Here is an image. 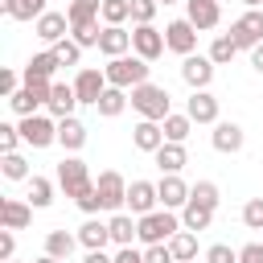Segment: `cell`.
Returning <instances> with one entry per match:
<instances>
[{"label":"cell","instance_id":"1","mask_svg":"<svg viewBox=\"0 0 263 263\" xmlns=\"http://www.w3.org/2000/svg\"><path fill=\"white\" fill-rule=\"evenodd\" d=\"M148 70H152V66H148L140 53H132V58L123 53V58H111V62L103 66L107 82H111V86H123V90H127V86H140V82H148Z\"/></svg>","mask_w":263,"mask_h":263},{"label":"cell","instance_id":"2","mask_svg":"<svg viewBox=\"0 0 263 263\" xmlns=\"http://www.w3.org/2000/svg\"><path fill=\"white\" fill-rule=\"evenodd\" d=\"M132 107L140 111V119H164L173 107H168V90L164 86H156V82H140V86H132Z\"/></svg>","mask_w":263,"mask_h":263},{"label":"cell","instance_id":"3","mask_svg":"<svg viewBox=\"0 0 263 263\" xmlns=\"http://www.w3.org/2000/svg\"><path fill=\"white\" fill-rule=\"evenodd\" d=\"M177 230H181V218H177L173 210H164V205L140 218V242H144V247H152V242H168Z\"/></svg>","mask_w":263,"mask_h":263},{"label":"cell","instance_id":"4","mask_svg":"<svg viewBox=\"0 0 263 263\" xmlns=\"http://www.w3.org/2000/svg\"><path fill=\"white\" fill-rule=\"evenodd\" d=\"M58 185H62V193L66 197H82L86 189H95V181H90V168L78 160V156H66L62 164H58Z\"/></svg>","mask_w":263,"mask_h":263},{"label":"cell","instance_id":"5","mask_svg":"<svg viewBox=\"0 0 263 263\" xmlns=\"http://www.w3.org/2000/svg\"><path fill=\"white\" fill-rule=\"evenodd\" d=\"M95 193H99V201H103V210H111V214H119V210L127 205V181H123V173H115V168H107V173H99V181H95Z\"/></svg>","mask_w":263,"mask_h":263},{"label":"cell","instance_id":"6","mask_svg":"<svg viewBox=\"0 0 263 263\" xmlns=\"http://www.w3.org/2000/svg\"><path fill=\"white\" fill-rule=\"evenodd\" d=\"M164 45H168L173 53L189 58V53L197 49V25H193L189 16H177V21H168V25H164Z\"/></svg>","mask_w":263,"mask_h":263},{"label":"cell","instance_id":"7","mask_svg":"<svg viewBox=\"0 0 263 263\" xmlns=\"http://www.w3.org/2000/svg\"><path fill=\"white\" fill-rule=\"evenodd\" d=\"M49 90H53V82H25L12 99H8V107L25 119V115H37V107H45L49 103Z\"/></svg>","mask_w":263,"mask_h":263},{"label":"cell","instance_id":"8","mask_svg":"<svg viewBox=\"0 0 263 263\" xmlns=\"http://www.w3.org/2000/svg\"><path fill=\"white\" fill-rule=\"evenodd\" d=\"M230 37L238 49H255L263 41V8H247L234 25H230Z\"/></svg>","mask_w":263,"mask_h":263},{"label":"cell","instance_id":"9","mask_svg":"<svg viewBox=\"0 0 263 263\" xmlns=\"http://www.w3.org/2000/svg\"><path fill=\"white\" fill-rule=\"evenodd\" d=\"M164 49H168V45H164V33H160L156 25H136V29H132V53H140L144 62H156Z\"/></svg>","mask_w":263,"mask_h":263},{"label":"cell","instance_id":"10","mask_svg":"<svg viewBox=\"0 0 263 263\" xmlns=\"http://www.w3.org/2000/svg\"><path fill=\"white\" fill-rule=\"evenodd\" d=\"M21 136H25L29 148H49L58 140V123L49 115H25L21 119Z\"/></svg>","mask_w":263,"mask_h":263},{"label":"cell","instance_id":"11","mask_svg":"<svg viewBox=\"0 0 263 263\" xmlns=\"http://www.w3.org/2000/svg\"><path fill=\"white\" fill-rule=\"evenodd\" d=\"M111 82H107V74L103 70H95V66H86V70H78V78H74V95H78V103H86V107H95L99 99H103V90H107Z\"/></svg>","mask_w":263,"mask_h":263},{"label":"cell","instance_id":"12","mask_svg":"<svg viewBox=\"0 0 263 263\" xmlns=\"http://www.w3.org/2000/svg\"><path fill=\"white\" fill-rule=\"evenodd\" d=\"M181 78L193 86V90H205L210 82H214V58L205 53H189V58H181Z\"/></svg>","mask_w":263,"mask_h":263},{"label":"cell","instance_id":"13","mask_svg":"<svg viewBox=\"0 0 263 263\" xmlns=\"http://www.w3.org/2000/svg\"><path fill=\"white\" fill-rule=\"evenodd\" d=\"M189 189H193V185H185V181H181V173H164V177H160V185H156V193H160V205H164V210H185V205H189Z\"/></svg>","mask_w":263,"mask_h":263},{"label":"cell","instance_id":"14","mask_svg":"<svg viewBox=\"0 0 263 263\" xmlns=\"http://www.w3.org/2000/svg\"><path fill=\"white\" fill-rule=\"evenodd\" d=\"M156 205H160V193H156L152 181H132V185H127V210H132L136 218L152 214Z\"/></svg>","mask_w":263,"mask_h":263},{"label":"cell","instance_id":"15","mask_svg":"<svg viewBox=\"0 0 263 263\" xmlns=\"http://www.w3.org/2000/svg\"><path fill=\"white\" fill-rule=\"evenodd\" d=\"M185 16L197 25V33L218 29V21H222V0H185Z\"/></svg>","mask_w":263,"mask_h":263},{"label":"cell","instance_id":"16","mask_svg":"<svg viewBox=\"0 0 263 263\" xmlns=\"http://www.w3.org/2000/svg\"><path fill=\"white\" fill-rule=\"evenodd\" d=\"M185 115H189L193 123H218V99H214L210 90H193L189 103H185Z\"/></svg>","mask_w":263,"mask_h":263},{"label":"cell","instance_id":"17","mask_svg":"<svg viewBox=\"0 0 263 263\" xmlns=\"http://www.w3.org/2000/svg\"><path fill=\"white\" fill-rule=\"evenodd\" d=\"M33 29H37V37H41V41L58 45V41H62V37L70 33V16H66V12H41Z\"/></svg>","mask_w":263,"mask_h":263},{"label":"cell","instance_id":"18","mask_svg":"<svg viewBox=\"0 0 263 263\" xmlns=\"http://www.w3.org/2000/svg\"><path fill=\"white\" fill-rule=\"evenodd\" d=\"M132 49V33L123 25H103V37H99V53L107 58H123Z\"/></svg>","mask_w":263,"mask_h":263},{"label":"cell","instance_id":"19","mask_svg":"<svg viewBox=\"0 0 263 263\" xmlns=\"http://www.w3.org/2000/svg\"><path fill=\"white\" fill-rule=\"evenodd\" d=\"M49 115L53 119H66V115H74V107H78V95H74V82H53V90H49Z\"/></svg>","mask_w":263,"mask_h":263},{"label":"cell","instance_id":"20","mask_svg":"<svg viewBox=\"0 0 263 263\" xmlns=\"http://www.w3.org/2000/svg\"><path fill=\"white\" fill-rule=\"evenodd\" d=\"M0 222H4L8 230H25V226L33 222V205L21 201V197H4V201H0Z\"/></svg>","mask_w":263,"mask_h":263},{"label":"cell","instance_id":"21","mask_svg":"<svg viewBox=\"0 0 263 263\" xmlns=\"http://www.w3.org/2000/svg\"><path fill=\"white\" fill-rule=\"evenodd\" d=\"M132 144H136L140 152H156V148L164 144V127H160L156 119H140V123L132 127Z\"/></svg>","mask_w":263,"mask_h":263},{"label":"cell","instance_id":"22","mask_svg":"<svg viewBox=\"0 0 263 263\" xmlns=\"http://www.w3.org/2000/svg\"><path fill=\"white\" fill-rule=\"evenodd\" d=\"M210 140H214V148H218V152H238L247 136H242V127H238L234 119H218V123H214V136H210Z\"/></svg>","mask_w":263,"mask_h":263},{"label":"cell","instance_id":"23","mask_svg":"<svg viewBox=\"0 0 263 263\" xmlns=\"http://www.w3.org/2000/svg\"><path fill=\"white\" fill-rule=\"evenodd\" d=\"M152 156H156V168H160V173H181V168L189 164L185 144H173V140H164V144H160Z\"/></svg>","mask_w":263,"mask_h":263},{"label":"cell","instance_id":"24","mask_svg":"<svg viewBox=\"0 0 263 263\" xmlns=\"http://www.w3.org/2000/svg\"><path fill=\"white\" fill-rule=\"evenodd\" d=\"M58 66H62V62H58V53H53V49L33 53V58H29V66H25V82H49Z\"/></svg>","mask_w":263,"mask_h":263},{"label":"cell","instance_id":"25","mask_svg":"<svg viewBox=\"0 0 263 263\" xmlns=\"http://www.w3.org/2000/svg\"><path fill=\"white\" fill-rule=\"evenodd\" d=\"M58 144H62L66 152H78V148L86 144V123H82V119H74V115L58 119Z\"/></svg>","mask_w":263,"mask_h":263},{"label":"cell","instance_id":"26","mask_svg":"<svg viewBox=\"0 0 263 263\" xmlns=\"http://www.w3.org/2000/svg\"><path fill=\"white\" fill-rule=\"evenodd\" d=\"M78 242H82L86 251H103V247L111 242V226L99 222V218H86V222L78 226Z\"/></svg>","mask_w":263,"mask_h":263},{"label":"cell","instance_id":"27","mask_svg":"<svg viewBox=\"0 0 263 263\" xmlns=\"http://www.w3.org/2000/svg\"><path fill=\"white\" fill-rule=\"evenodd\" d=\"M107 226H111V242H119V247H132L140 238V218L136 214H115Z\"/></svg>","mask_w":263,"mask_h":263},{"label":"cell","instance_id":"28","mask_svg":"<svg viewBox=\"0 0 263 263\" xmlns=\"http://www.w3.org/2000/svg\"><path fill=\"white\" fill-rule=\"evenodd\" d=\"M210 222H214V210H210V205H201V201H189V205L181 210V226H185V230H193V234L210 230Z\"/></svg>","mask_w":263,"mask_h":263},{"label":"cell","instance_id":"29","mask_svg":"<svg viewBox=\"0 0 263 263\" xmlns=\"http://www.w3.org/2000/svg\"><path fill=\"white\" fill-rule=\"evenodd\" d=\"M127 103H132V99H127V90H123V86H107V90H103V99L95 103V111H99L103 119H115Z\"/></svg>","mask_w":263,"mask_h":263},{"label":"cell","instance_id":"30","mask_svg":"<svg viewBox=\"0 0 263 263\" xmlns=\"http://www.w3.org/2000/svg\"><path fill=\"white\" fill-rule=\"evenodd\" d=\"M160 127H164V140L185 144V140H189V132H193V119H189L185 111H181V115H177V111H168V115L160 119Z\"/></svg>","mask_w":263,"mask_h":263},{"label":"cell","instance_id":"31","mask_svg":"<svg viewBox=\"0 0 263 263\" xmlns=\"http://www.w3.org/2000/svg\"><path fill=\"white\" fill-rule=\"evenodd\" d=\"M74 247H78V234H66V230H49L45 234V255H53L62 263L74 255Z\"/></svg>","mask_w":263,"mask_h":263},{"label":"cell","instance_id":"32","mask_svg":"<svg viewBox=\"0 0 263 263\" xmlns=\"http://www.w3.org/2000/svg\"><path fill=\"white\" fill-rule=\"evenodd\" d=\"M168 251H173V259H177V263H189V259H197V234L181 226V230L168 238Z\"/></svg>","mask_w":263,"mask_h":263},{"label":"cell","instance_id":"33","mask_svg":"<svg viewBox=\"0 0 263 263\" xmlns=\"http://www.w3.org/2000/svg\"><path fill=\"white\" fill-rule=\"evenodd\" d=\"M29 205H33V210L53 205V181H49V177H29Z\"/></svg>","mask_w":263,"mask_h":263},{"label":"cell","instance_id":"34","mask_svg":"<svg viewBox=\"0 0 263 263\" xmlns=\"http://www.w3.org/2000/svg\"><path fill=\"white\" fill-rule=\"evenodd\" d=\"M99 12H103V0H70V8H66L70 25H86V21H99Z\"/></svg>","mask_w":263,"mask_h":263},{"label":"cell","instance_id":"35","mask_svg":"<svg viewBox=\"0 0 263 263\" xmlns=\"http://www.w3.org/2000/svg\"><path fill=\"white\" fill-rule=\"evenodd\" d=\"M0 173L8 177V181H29L33 173H29V160L21 156V152H4V164H0Z\"/></svg>","mask_w":263,"mask_h":263},{"label":"cell","instance_id":"36","mask_svg":"<svg viewBox=\"0 0 263 263\" xmlns=\"http://www.w3.org/2000/svg\"><path fill=\"white\" fill-rule=\"evenodd\" d=\"M103 25H123L132 21V0H103Z\"/></svg>","mask_w":263,"mask_h":263},{"label":"cell","instance_id":"37","mask_svg":"<svg viewBox=\"0 0 263 263\" xmlns=\"http://www.w3.org/2000/svg\"><path fill=\"white\" fill-rule=\"evenodd\" d=\"M234 53H238L234 37H230V33H218V37H214V45H210V58H214V66H226Z\"/></svg>","mask_w":263,"mask_h":263},{"label":"cell","instance_id":"38","mask_svg":"<svg viewBox=\"0 0 263 263\" xmlns=\"http://www.w3.org/2000/svg\"><path fill=\"white\" fill-rule=\"evenodd\" d=\"M189 201H201V205H210V210H218V201H222V193H218V185H214V181H197V185L189 189Z\"/></svg>","mask_w":263,"mask_h":263},{"label":"cell","instance_id":"39","mask_svg":"<svg viewBox=\"0 0 263 263\" xmlns=\"http://www.w3.org/2000/svg\"><path fill=\"white\" fill-rule=\"evenodd\" d=\"M70 37L86 49V45H99V37H103V29H99V21H86V25H70Z\"/></svg>","mask_w":263,"mask_h":263},{"label":"cell","instance_id":"40","mask_svg":"<svg viewBox=\"0 0 263 263\" xmlns=\"http://www.w3.org/2000/svg\"><path fill=\"white\" fill-rule=\"evenodd\" d=\"M53 53H58V62H62V66H78V58H82V45H78L74 37H62V41L53 45Z\"/></svg>","mask_w":263,"mask_h":263},{"label":"cell","instance_id":"41","mask_svg":"<svg viewBox=\"0 0 263 263\" xmlns=\"http://www.w3.org/2000/svg\"><path fill=\"white\" fill-rule=\"evenodd\" d=\"M160 0H132V25H152Z\"/></svg>","mask_w":263,"mask_h":263},{"label":"cell","instance_id":"42","mask_svg":"<svg viewBox=\"0 0 263 263\" xmlns=\"http://www.w3.org/2000/svg\"><path fill=\"white\" fill-rule=\"evenodd\" d=\"M242 222H247L251 230H263V197H251V201L242 205Z\"/></svg>","mask_w":263,"mask_h":263},{"label":"cell","instance_id":"43","mask_svg":"<svg viewBox=\"0 0 263 263\" xmlns=\"http://www.w3.org/2000/svg\"><path fill=\"white\" fill-rule=\"evenodd\" d=\"M21 86H25V74H16V70H0V95H4V99H12Z\"/></svg>","mask_w":263,"mask_h":263},{"label":"cell","instance_id":"44","mask_svg":"<svg viewBox=\"0 0 263 263\" xmlns=\"http://www.w3.org/2000/svg\"><path fill=\"white\" fill-rule=\"evenodd\" d=\"M16 144H25L21 127H12V123H0V152H16Z\"/></svg>","mask_w":263,"mask_h":263},{"label":"cell","instance_id":"45","mask_svg":"<svg viewBox=\"0 0 263 263\" xmlns=\"http://www.w3.org/2000/svg\"><path fill=\"white\" fill-rule=\"evenodd\" d=\"M205 263H238V251L226 247V242H214V247L205 251Z\"/></svg>","mask_w":263,"mask_h":263},{"label":"cell","instance_id":"46","mask_svg":"<svg viewBox=\"0 0 263 263\" xmlns=\"http://www.w3.org/2000/svg\"><path fill=\"white\" fill-rule=\"evenodd\" d=\"M45 12V0H16V16L12 21H37Z\"/></svg>","mask_w":263,"mask_h":263},{"label":"cell","instance_id":"47","mask_svg":"<svg viewBox=\"0 0 263 263\" xmlns=\"http://www.w3.org/2000/svg\"><path fill=\"white\" fill-rule=\"evenodd\" d=\"M144 263H177V259H173L168 242H152V247H144Z\"/></svg>","mask_w":263,"mask_h":263},{"label":"cell","instance_id":"48","mask_svg":"<svg viewBox=\"0 0 263 263\" xmlns=\"http://www.w3.org/2000/svg\"><path fill=\"white\" fill-rule=\"evenodd\" d=\"M8 259H16V234L4 226L0 230V263H8Z\"/></svg>","mask_w":263,"mask_h":263},{"label":"cell","instance_id":"49","mask_svg":"<svg viewBox=\"0 0 263 263\" xmlns=\"http://www.w3.org/2000/svg\"><path fill=\"white\" fill-rule=\"evenodd\" d=\"M238 263H263V242H247V247H238Z\"/></svg>","mask_w":263,"mask_h":263},{"label":"cell","instance_id":"50","mask_svg":"<svg viewBox=\"0 0 263 263\" xmlns=\"http://www.w3.org/2000/svg\"><path fill=\"white\" fill-rule=\"evenodd\" d=\"M78 210H82V214H99V210H103V201H99V193H95V189H86V193L78 197Z\"/></svg>","mask_w":263,"mask_h":263},{"label":"cell","instance_id":"51","mask_svg":"<svg viewBox=\"0 0 263 263\" xmlns=\"http://www.w3.org/2000/svg\"><path fill=\"white\" fill-rule=\"evenodd\" d=\"M115 263H144V251H136V247H119Z\"/></svg>","mask_w":263,"mask_h":263},{"label":"cell","instance_id":"52","mask_svg":"<svg viewBox=\"0 0 263 263\" xmlns=\"http://www.w3.org/2000/svg\"><path fill=\"white\" fill-rule=\"evenodd\" d=\"M251 66H255V70H259V74H263V41H259V45H255V49H251Z\"/></svg>","mask_w":263,"mask_h":263},{"label":"cell","instance_id":"53","mask_svg":"<svg viewBox=\"0 0 263 263\" xmlns=\"http://www.w3.org/2000/svg\"><path fill=\"white\" fill-rule=\"evenodd\" d=\"M82 263H115V259H107L103 251H86V259H82Z\"/></svg>","mask_w":263,"mask_h":263},{"label":"cell","instance_id":"54","mask_svg":"<svg viewBox=\"0 0 263 263\" xmlns=\"http://www.w3.org/2000/svg\"><path fill=\"white\" fill-rule=\"evenodd\" d=\"M0 12L4 16H16V0H0Z\"/></svg>","mask_w":263,"mask_h":263},{"label":"cell","instance_id":"55","mask_svg":"<svg viewBox=\"0 0 263 263\" xmlns=\"http://www.w3.org/2000/svg\"><path fill=\"white\" fill-rule=\"evenodd\" d=\"M33 263H62V259H53V255H37Z\"/></svg>","mask_w":263,"mask_h":263},{"label":"cell","instance_id":"56","mask_svg":"<svg viewBox=\"0 0 263 263\" xmlns=\"http://www.w3.org/2000/svg\"><path fill=\"white\" fill-rule=\"evenodd\" d=\"M242 4H247V8H263V0H242Z\"/></svg>","mask_w":263,"mask_h":263},{"label":"cell","instance_id":"57","mask_svg":"<svg viewBox=\"0 0 263 263\" xmlns=\"http://www.w3.org/2000/svg\"><path fill=\"white\" fill-rule=\"evenodd\" d=\"M160 4H177V0H160Z\"/></svg>","mask_w":263,"mask_h":263},{"label":"cell","instance_id":"58","mask_svg":"<svg viewBox=\"0 0 263 263\" xmlns=\"http://www.w3.org/2000/svg\"><path fill=\"white\" fill-rule=\"evenodd\" d=\"M8 263H21V259H8Z\"/></svg>","mask_w":263,"mask_h":263}]
</instances>
